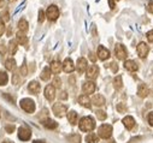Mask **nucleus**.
I'll return each mask as SVG.
<instances>
[{
  "label": "nucleus",
  "instance_id": "obj_1",
  "mask_svg": "<svg viewBox=\"0 0 153 143\" xmlns=\"http://www.w3.org/2000/svg\"><path fill=\"white\" fill-rule=\"evenodd\" d=\"M79 126L82 131H92L95 128V122L92 117H83L79 122Z\"/></svg>",
  "mask_w": 153,
  "mask_h": 143
},
{
  "label": "nucleus",
  "instance_id": "obj_2",
  "mask_svg": "<svg viewBox=\"0 0 153 143\" xmlns=\"http://www.w3.org/2000/svg\"><path fill=\"white\" fill-rule=\"evenodd\" d=\"M98 135H99V137H101V138H104V139L110 138L111 135H112V126L108 125V124L101 125V126L99 128V130H98Z\"/></svg>",
  "mask_w": 153,
  "mask_h": 143
},
{
  "label": "nucleus",
  "instance_id": "obj_3",
  "mask_svg": "<svg viewBox=\"0 0 153 143\" xmlns=\"http://www.w3.org/2000/svg\"><path fill=\"white\" fill-rule=\"evenodd\" d=\"M21 107L27 113H33L35 111V103L31 99H23L21 101Z\"/></svg>",
  "mask_w": 153,
  "mask_h": 143
},
{
  "label": "nucleus",
  "instance_id": "obj_4",
  "mask_svg": "<svg viewBox=\"0 0 153 143\" xmlns=\"http://www.w3.org/2000/svg\"><path fill=\"white\" fill-rule=\"evenodd\" d=\"M53 113L57 116V117H63L65 113H66V111H68V107L65 106V105H63V103H60V102H57V103H54L53 105Z\"/></svg>",
  "mask_w": 153,
  "mask_h": 143
},
{
  "label": "nucleus",
  "instance_id": "obj_5",
  "mask_svg": "<svg viewBox=\"0 0 153 143\" xmlns=\"http://www.w3.org/2000/svg\"><path fill=\"white\" fill-rule=\"evenodd\" d=\"M46 16L50 21H56L58 17H59V10L56 5H51L48 6L47 11H46Z\"/></svg>",
  "mask_w": 153,
  "mask_h": 143
},
{
  "label": "nucleus",
  "instance_id": "obj_6",
  "mask_svg": "<svg viewBox=\"0 0 153 143\" xmlns=\"http://www.w3.org/2000/svg\"><path fill=\"white\" fill-rule=\"evenodd\" d=\"M136 51H137V54H139L140 58H146L148 52H149V47L145 42H140L136 47Z\"/></svg>",
  "mask_w": 153,
  "mask_h": 143
},
{
  "label": "nucleus",
  "instance_id": "obj_7",
  "mask_svg": "<svg viewBox=\"0 0 153 143\" xmlns=\"http://www.w3.org/2000/svg\"><path fill=\"white\" fill-rule=\"evenodd\" d=\"M98 74H99V69L97 65H91L89 67H87V78L88 80H95L98 77Z\"/></svg>",
  "mask_w": 153,
  "mask_h": 143
},
{
  "label": "nucleus",
  "instance_id": "obj_8",
  "mask_svg": "<svg viewBox=\"0 0 153 143\" xmlns=\"http://www.w3.org/2000/svg\"><path fill=\"white\" fill-rule=\"evenodd\" d=\"M45 97L48 100V101H53L54 97H56V88L50 84L45 88Z\"/></svg>",
  "mask_w": 153,
  "mask_h": 143
},
{
  "label": "nucleus",
  "instance_id": "obj_9",
  "mask_svg": "<svg viewBox=\"0 0 153 143\" xmlns=\"http://www.w3.org/2000/svg\"><path fill=\"white\" fill-rule=\"evenodd\" d=\"M30 136H31V132H30V130H29L28 128L22 126V128L18 129V137H19V139H22V141H28V139L30 138Z\"/></svg>",
  "mask_w": 153,
  "mask_h": 143
},
{
  "label": "nucleus",
  "instance_id": "obj_10",
  "mask_svg": "<svg viewBox=\"0 0 153 143\" xmlns=\"http://www.w3.org/2000/svg\"><path fill=\"white\" fill-rule=\"evenodd\" d=\"M116 55H117V58L118 59H126L127 58V49H126V47L123 46V45H121V43H118V45H116Z\"/></svg>",
  "mask_w": 153,
  "mask_h": 143
},
{
  "label": "nucleus",
  "instance_id": "obj_11",
  "mask_svg": "<svg viewBox=\"0 0 153 143\" xmlns=\"http://www.w3.org/2000/svg\"><path fill=\"white\" fill-rule=\"evenodd\" d=\"M62 67H63V70L65 71V72L70 74V72H72L74 69H75V66H74V61H72L70 58H68V59H65L64 63L62 64Z\"/></svg>",
  "mask_w": 153,
  "mask_h": 143
},
{
  "label": "nucleus",
  "instance_id": "obj_12",
  "mask_svg": "<svg viewBox=\"0 0 153 143\" xmlns=\"http://www.w3.org/2000/svg\"><path fill=\"white\" fill-rule=\"evenodd\" d=\"M82 90H83V93H85L86 95L93 94V93H94V90H95V84H94L93 82L88 81V82H86V83L82 86Z\"/></svg>",
  "mask_w": 153,
  "mask_h": 143
},
{
  "label": "nucleus",
  "instance_id": "obj_13",
  "mask_svg": "<svg viewBox=\"0 0 153 143\" xmlns=\"http://www.w3.org/2000/svg\"><path fill=\"white\" fill-rule=\"evenodd\" d=\"M76 70H77L80 74H83L87 70V60L85 58H79L77 64H76Z\"/></svg>",
  "mask_w": 153,
  "mask_h": 143
},
{
  "label": "nucleus",
  "instance_id": "obj_14",
  "mask_svg": "<svg viewBox=\"0 0 153 143\" xmlns=\"http://www.w3.org/2000/svg\"><path fill=\"white\" fill-rule=\"evenodd\" d=\"M97 54H98V58L101 59V60H106V59L110 58V52H108V49L105 48V47H102V46H99Z\"/></svg>",
  "mask_w": 153,
  "mask_h": 143
},
{
  "label": "nucleus",
  "instance_id": "obj_15",
  "mask_svg": "<svg viewBox=\"0 0 153 143\" xmlns=\"http://www.w3.org/2000/svg\"><path fill=\"white\" fill-rule=\"evenodd\" d=\"M124 67H126L128 71H130V72H135V71H137V69H139L137 64H136L134 60H127V61L124 63Z\"/></svg>",
  "mask_w": 153,
  "mask_h": 143
},
{
  "label": "nucleus",
  "instance_id": "obj_16",
  "mask_svg": "<svg viewBox=\"0 0 153 143\" xmlns=\"http://www.w3.org/2000/svg\"><path fill=\"white\" fill-rule=\"evenodd\" d=\"M91 102H93V105H95V106L100 107V106L105 105V97H104L102 95L97 94V95H94V96H93V99L91 100Z\"/></svg>",
  "mask_w": 153,
  "mask_h": 143
},
{
  "label": "nucleus",
  "instance_id": "obj_17",
  "mask_svg": "<svg viewBox=\"0 0 153 143\" xmlns=\"http://www.w3.org/2000/svg\"><path fill=\"white\" fill-rule=\"evenodd\" d=\"M148 93H149V89H148V87L146 84H140L139 86V88H137V95L140 97H146L148 95Z\"/></svg>",
  "mask_w": 153,
  "mask_h": 143
},
{
  "label": "nucleus",
  "instance_id": "obj_18",
  "mask_svg": "<svg viewBox=\"0 0 153 143\" xmlns=\"http://www.w3.org/2000/svg\"><path fill=\"white\" fill-rule=\"evenodd\" d=\"M63 70V67H62V64L59 63V61H52L51 63V72H53V74H59L60 71Z\"/></svg>",
  "mask_w": 153,
  "mask_h": 143
},
{
  "label": "nucleus",
  "instance_id": "obj_19",
  "mask_svg": "<svg viewBox=\"0 0 153 143\" xmlns=\"http://www.w3.org/2000/svg\"><path fill=\"white\" fill-rule=\"evenodd\" d=\"M28 89H29V91H30V93H33V94H37V93L40 91V84L37 83L36 81H33V82H30V83H29Z\"/></svg>",
  "mask_w": 153,
  "mask_h": 143
},
{
  "label": "nucleus",
  "instance_id": "obj_20",
  "mask_svg": "<svg viewBox=\"0 0 153 143\" xmlns=\"http://www.w3.org/2000/svg\"><path fill=\"white\" fill-rule=\"evenodd\" d=\"M79 102H80L81 106L87 107V108H89V107H91V99L88 97V95H81L79 97Z\"/></svg>",
  "mask_w": 153,
  "mask_h": 143
},
{
  "label": "nucleus",
  "instance_id": "obj_21",
  "mask_svg": "<svg viewBox=\"0 0 153 143\" xmlns=\"http://www.w3.org/2000/svg\"><path fill=\"white\" fill-rule=\"evenodd\" d=\"M122 122H123L124 126H126L127 129H129V130H130V129H133V128H134V125H135V120H134V118H133V117H129V116H128V117H126Z\"/></svg>",
  "mask_w": 153,
  "mask_h": 143
},
{
  "label": "nucleus",
  "instance_id": "obj_22",
  "mask_svg": "<svg viewBox=\"0 0 153 143\" xmlns=\"http://www.w3.org/2000/svg\"><path fill=\"white\" fill-rule=\"evenodd\" d=\"M17 43H19V45H23V46H27V43H28V39H27V36L23 34V32H17Z\"/></svg>",
  "mask_w": 153,
  "mask_h": 143
},
{
  "label": "nucleus",
  "instance_id": "obj_23",
  "mask_svg": "<svg viewBox=\"0 0 153 143\" xmlns=\"http://www.w3.org/2000/svg\"><path fill=\"white\" fill-rule=\"evenodd\" d=\"M68 120L70 122V124L75 125L76 123H77V113H76L75 111H70L68 113Z\"/></svg>",
  "mask_w": 153,
  "mask_h": 143
},
{
  "label": "nucleus",
  "instance_id": "obj_24",
  "mask_svg": "<svg viewBox=\"0 0 153 143\" xmlns=\"http://www.w3.org/2000/svg\"><path fill=\"white\" fill-rule=\"evenodd\" d=\"M42 124H44V126L45 128H47V129H56L58 125H57V123L54 122V120H52V119H46V120H44L42 122Z\"/></svg>",
  "mask_w": 153,
  "mask_h": 143
},
{
  "label": "nucleus",
  "instance_id": "obj_25",
  "mask_svg": "<svg viewBox=\"0 0 153 143\" xmlns=\"http://www.w3.org/2000/svg\"><path fill=\"white\" fill-rule=\"evenodd\" d=\"M50 77H51V69L45 67V69L42 70V72H41V80H42V81H48Z\"/></svg>",
  "mask_w": 153,
  "mask_h": 143
},
{
  "label": "nucleus",
  "instance_id": "obj_26",
  "mask_svg": "<svg viewBox=\"0 0 153 143\" xmlns=\"http://www.w3.org/2000/svg\"><path fill=\"white\" fill-rule=\"evenodd\" d=\"M18 29H19L21 32L27 31V30H28V22H27L25 19H21V21L18 22Z\"/></svg>",
  "mask_w": 153,
  "mask_h": 143
},
{
  "label": "nucleus",
  "instance_id": "obj_27",
  "mask_svg": "<svg viewBox=\"0 0 153 143\" xmlns=\"http://www.w3.org/2000/svg\"><path fill=\"white\" fill-rule=\"evenodd\" d=\"M86 141H87V143H98L99 138H98V136H97L95 133L91 132V133H88V136L86 137Z\"/></svg>",
  "mask_w": 153,
  "mask_h": 143
},
{
  "label": "nucleus",
  "instance_id": "obj_28",
  "mask_svg": "<svg viewBox=\"0 0 153 143\" xmlns=\"http://www.w3.org/2000/svg\"><path fill=\"white\" fill-rule=\"evenodd\" d=\"M68 139H69V142L70 143H81V136L80 135H70L69 137H68Z\"/></svg>",
  "mask_w": 153,
  "mask_h": 143
},
{
  "label": "nucleus",
  "instance_id": "obj_29",
  "mask_svg": "<svg viewBox=\"0 0 153 143\" xmlns=\"http://www.w3.org/2000/svg\"><path fill=\"white\" fill-rule=\"evenodd\" d=\"M15 66H16V61H15L13 58H10V59L6 60V63H5V67H6L7 70H13Z\"/></svg>",
  "mask_w": 153,
  "mask_h": 143
},
{
  "label": "nucleus",
  "instance_id": "obj_30",
  "mask_svg": "<svg viewBox=\"0 0 153 143\" xmlns=\"http://www.w3.org/2000/svg\"><path fill=\"white\" fill-rule=\"evenodd\" d=\"M113 87L116 89H121L122 88V77L121 76H117L116 78L113 80Z\"/></svg>",
  "mask_w": 153,
  "mask_h": 143
},
{
  "label": "nucleus",
  "instance_id": "obj_31",
  "mask_svg": "<svg viewBox=\"0 0 153 143\" xmlns=\"http://www.w3.org/2000/svg\"><path fill=\"white\" fill-rule=\"evenodd\" d=\"M7 81H9L7 75L5 72H1V71H0V86H5L7 83Z\"/></svg>",
  "mask_w": 153,
  "mask_h": 143
},
{
  "label": "nucleus",
  "instance_id": "obj_32",
  "mask_svg": "<svg viewBox=\"0 0 153 143\" xmlns=\"http://www.w3.org/2000/svg\"><path fill=\"white\" fill-rule=\"evenodd\" d=\"M9 47H10V53L11 54H15L17 52V41L12 40L10 43H9Z\"/></svg>",
  "mask_w": 153,
  "mask_h": 143
},
{
  "label": "nucleus",
  "instance_id": "obj_33",
  "mask_svg": "<svg viewBox=\"0 0 153 143\" xmlns=\"http://www.w3.org/2000/svg\"><path fill=\"white\" fill-rule=\"evenodd\" d=\"M97 117H98L100 120H105L107 116H106V113H105L104 111H100V110H99V111H97Z\"/></svg>",
  "mask_w": 153,
  "mask_h": 143
},
{
  "label": "nucleus",
  "instance_id": "obj_34",
  "mask_svg": "<svg viewBox=\"0 0 153 143\" xmlns=\"http://www.w3.org/2000/svg\"><path fill=\"white\" fill-rule=\"evenodd\" d=\"M54 88H60L62 87V81H60V78L59 77H56L54 80H53V84H52Z\"/></svg>",
  "mask_w": 153,
  "mask_h": 143
},
{
  "label": "nucleus",
  "instance_id": "obj_35",
  "mask_svg": "<svg viewBox=\"0 0 153 143\" xmlns=\"http://www.w3.org/2000/svg\"><path fill=\"white\" fill-rule=\"evenodd\" d=\"M1 17H3V22H7V21L10 19V17H9V11L5 10V11L1 13Z\"/></svg>",
  "mask_w": 153,
  "mask_h": 143
},
{
  "label": "nucleus",
  "instance_id": "obj_36",
  "mask_svg": "<svg viewBox=\"0 0 153 143\" xmlns=\"http://www.w3.org/2000/svg\"><path fill=\"white\" fill-rule=\"evenodd\" d=\"M4 31H5V23L0 19V36L4 34Z\"/></svg>",
  "mask_w": 153,
  "mask_h": 143
},
{
  "label": "nucleus",
  "instance_id": "obj_37",
  "mask_svg": "<svg viewBox=\"0 0 153 143\" xmlns=\"http://www.w3.org/2000/svg\"><path fill=\"white\" fill-rule=\"evenodd\" d=\"M44 21H45V13H44L42 10H40V11H39V22L42 23Z\"/></svg>",
  "mask_w": 153,
  "mask_h": 143
},
{
  "label": "nucleus",
  "instance_id": "obj_38",
  "mask_svg": "<svg viewBox=\"0 0 153 143\" xmlns=\"http://www.w3.org/2000/svg\"><path fill=\"white\" fill-rule=\"evenodd\" d=\"M147 39H148L149 42H153V30H151V31L147 32Z\"/></svg>",
  "mask_w": 153,
  "mask_h": 143
},
{
  "label": "nucleus",
  "instance_id": "obj_39",
  "mask_svg": "<svg viewBox=\"0 0 153 143\" xmlns=\"http://www.w3.org/2000/svg\"><path fill=\"white\" fill-rule=\"evenodd\" d=\"M148 124H149L151 126H153V112L148 114Z\"/></svg>",
  "mask_w": 153,
  "mask_h": 143
},
{
  "label": "nucleus",
  "instance_id": "obj_40",
  "mask_svg": "<svg viewBox=\"0 0 153 143\" xmlns=\"http://www.w3.org/2000/svg\"><path fill=\"white\" fill-rule=\"evenodd\" d=\"M21 74H22L23 76H27L28 71H27V66H25V65H23V66H22V69H21Z\"/></svg>",
  "mask_w": 153,
  "mask_h": 143
},
{
  "label": "nucleus",
  "instance_id": "obj_41",
  "mask_svg": "<svg viewBox=\"0 0 153 143\" xmlns=\"http://www.w3.org/2000/svg\"><path fill=\"white\" fill-rule=\"evenodd\" d=\"M13 130H15V126H13V125H7V126H6V131H7L9 133H12Z\"/></svg>",
  "mask_w": 153,
  "mask_h": 143
},
{
  "label": "nucleus",
  "instance_id": "obj_42",
  "mask_svg": "<svg viewBox=\"0 0 153 143\" xmlns=\"http://www.w3.org/2000/svg\"><path fill=\"white\" fill-rule=\"evenodd\" d=\"M13 83H15V84H18V83H19V78H18V74H15V75H13Z\"/></svg>",
  "mask_w": 153,
  "mask_h": 143
},
{
  "label": "nucleus",
  "instance_id": "obj_43",
  "mask_svg": "<svg viewBox=\"0 0 153 143\" xmlns=\"http://www.w3.org/2000/svg\"><path fill=\"white\" fill-rule=\"evenodd\" d=\"M89 59H91L93 63H95V60H97V57H95V54L91 52V53H89Z\"/></svg>",
  "mask_w": 153,
  "mask_h": 143
},
{
  "label": "nucleus",
  "instance_id": "obj_44",
  "mask_svg": "<svg viewBox=\"0 0 153 143\" xmlns=\"http://www.w3.org/2000/svg\"><path fill=\"white\" fill-rule=\"evenodd\" d=\"M147 9H148V11H149L151 13H153V1H149V3H148V7H147Z\"/></svg>",
  "mask_w": 153,
  "mask_h": 143
},
{
  "label": "nucleus",
  "instance_id": "obj_45",
  "mask_svg": "<svg viewBox=\"0 0 153 143\" xmlns=\"http://www.w3.org/2000/svg\"><path fill=\"white\" fill-rule=\"evenodd\" d=\"M60 97H62V99H66V94H65V93H63V94L60 95Z\"/></svg>",
  "mask_w": 153,
  "mask_h": 143
},
{
  "label": "nucleus",
  "instance_id": "obj_46",
  "mask_svg": "<svg viewBox=\"0 0 153 143\" xmlns=\"http://www.w3.org/2000/svg\"><path fill=\"white\" fill-rule=\"evenodd\" d=\"M34 143H45L44 141H40V139H37V141H34Z\"/></svg>",
  "mask_w": 153,
  "mask_h": 143
},
{
  "label": "nucleus",
  "instance_id": "obj_47",
  "mask_svg": "<svg viewBox=\"0 0 153 143\" xmlns=\"http://www.w3.org/2000/svg\"><path fill=\"white\" fill-rule=\"evenodd\" d=\"M4 6V0H0V7Z\"/></svg>",
  "mask_w": 153,
  "mask_h": 143
},
{
  "label": "nucleus",
  "instance_id": "obj_48",
  "mask_svg": "<svg viewBox=\"0 0 153 143\" xmlns=\"http://www.w3.org/2000/svg\"><path fill=\"white\" fill-rule=\"evenodd\" d=\"M3 143H13V142H11V141H5V142H3Z\"/></svg>",
  "mask_w": 153,
  "mask_h": 143
},
{
  "label": "nucleus",
  "instance_id": "obj_49",
  "mask_svg": "<svg viewBox=\"0 0 153 143\" xmlns=\"http://www.w3.org/2000/svg\"><path fill=\"white\" fill-rule=\"evenodd\" d=\"M11 1H16V0H11Z\"/></svg>",
  "mask_w": 153,
  "mask_h": 143
}]
</instances>
